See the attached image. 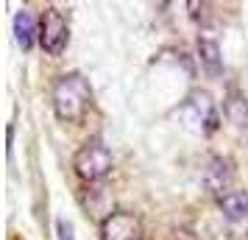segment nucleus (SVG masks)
Masks as SVG:
<instances>
[{
    "label": "nucleus",
    "instance_id": "0eeeda50",
    "mask_svg": "<svg viewBox=\"0 0 248 240\" xmlns=\"http://www.w3.org/2000/svg\"><path fill=\"white\" fill-rule=\"evenodd\" d=\"M14 39L23 50H31L36 39V23H34V14L28 9H20L14 14Z\"/></svg>",
    "mask_w": 248,
    "mask_h": 240
},
{
    "label": "nucleus",
    "instance_id": "9d476101",
    "mask_svg": "<svg viewBox=\"0 0 248 240\" xmlns=\"http://www.w3.org/2000/svg\"><path fill=\"white\" fill-rule=\"evenodd\" d=\"M229 114L240 128H248V98H237L229 103Z\"/></svg>",
    "mask_w": 248,
    "mask_h": 240
},
{
    "label": "nucleus",
    "instance_id": "423d86ee",
    "mask_svg": "<svg viewBox=\"0 0 248 240\" xmlns=\"http://www.w3.org/2000/svg\"><path fill=\"white\" fill-rule=\"evenodd\" d=\"M203 184L209 187V193H223L226 187L232 184V165L226 160H220V157H215V160L209 162L206 173H203Z\"/></svg>",
    "mask_w": 248,
    "mask_h": 240
},
{
    "label": "nucleus",
    "instance_id": "7ed1b4c3",
    "mask_svg": "<svg viewBox=\"0 0 248 240\" xmlns=\"http://www.w3.org/2000/svg\"><path fill=\"white\" fill-rule=\"evenodd\" d=\"M181 117L198 134H212L220 126V114H217V106H215L209 92H192L190 98L181 103Z\"/></svg>",
    "mask_w": 248,
    "mask_h": 240
},
{
    "label": "nucleus",
    "instance_id": "6e6552de",
    "mask_svg": "<svg viewBox=\"0 0 248 240\" xmlns=\"http://www.w3.org/2000/svg\"><path fill=\"white\" fill-rule=\"evenodd\" d=\"M220 209L226 221H246L248 218V193L246 190H229L220 195Z\"/></svg>",
    "mask_w": 248,
    "mask_h": 240
},
{
    "label": "nucleus",
    "instance_id": "1a4fd4ad",
    "mask_svg": "<svg viewBox=\"0 0 248 240\" xmlns=\"http://www.w3.org/2000/svg\"><path fill=\"white\" fill-rule=\"evenodd\" d=\"M198 59H201L203 70H206L209 76H220V73H223V56H220L217 42L201 36V39H198Z\"/></svg>",
    "mask_w": 248,
    "mask_h": 240
},
{
    "label": "nucleus",
    "instance_id": "f257e3e1",
    "mask_svg": "<svg viewBox=\"0 0 248 240\" xmlns=\"http://www.w3.org/2000/svg\"><path fill=\"white\" fill-rule=\"evenodd\" d=\"M92 106V87L81 73H64L53 87V112L64 123H78Z\"/></svg>",
    "mask_w": 248,
    "mask_h": 240
},
{
    "label": "nucleus",
    "instance_id": "9b49d317",
    "mask_svg": "<svg viewBox=\"0 0 248 240\" xmlns=\"http://www.w3.org/2000/svg\"><path fill=\"white\" fill-rule=\"evenodd\" d=\"M56 229H59V240H73V224H70V221L62 218L56 224Z\"/></svg>",
    "mask_w": 248,
    "mask_h": 240
},
{
    "label": "nucleus",
    "instance_id": "20e7f679",
    "mask_svg": "<svg viewBox=\"0 0 248 240\" xmlns=\"http://www.w3.org/2000/svg\"><path fill=\"white\" fill-rule=\"evenodd\" d=\"M70 42V25L67 17L59 9H47L39 20V45L45 48L47 56H62Z\"/></svg>",
    "mask_w": 248,
    "mask_h": 240
},
{
    "label": "nucleus",
    "instance_id": "f03ea898",
    "mask_svg": "<svg viewBox=\"0 0 248 240\" xmlns=\"http://www.w3.org/2000/svg\"><path fill=\"white\" fill-rule=\"evenodd\" d=\"M73 171L84 182H101L112 173V151L106 148L101 137L87 140L73 157Z\"/></svg>",
    "mask_w": 248,
    "mask_h": 240
},
{
    "label": "nucleus",
    "instance_id": "39448f33",
    "mask_svg": "<svg viewBox=\"0 0 248 240\" xmlns=\"http://www.w3.org/2000/svg\"><path fill=\"white\" fill-rule=\"evenodd\" d=\"M101 240H142V221L134 212L117 209V212L103 218Z\"/></svg>",
    "mask_w": 248,
    "mask_h": 240
}]
</instances>
